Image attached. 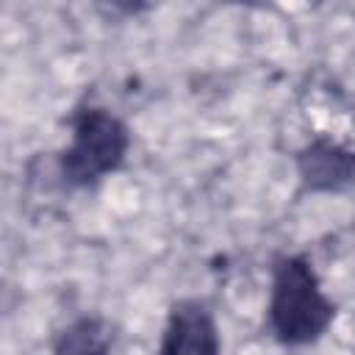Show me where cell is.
<instances>
[{
	"label": "cell",
	"mask_w": 355,
	"mask_h": 355,
	"mask_svg": "<svg viewBox=\"0 0 355 355\" xmlns=\"http://www.w3.org/2000/svg\"><path fill=\"white\" fill-rule=\"evenodd\" d=\"M269 316L277 338L286 344H308L324 333L333 319V305L322 294L308 261L286 258L277 263Z\"/></svg>",
	"instance_id": "1"
},
{
	"label": "cell",
	"mask_w": 355,
	"mask_h": 355,
	"mask_svg": "<svg viewBox=\"0 0 355 355\" xmlns=\"http://www.w3.org/2000/svg\"><path fill=\"white\" fill-rule=\"evenodd\" d=\"M300 169L308 186L313 189H333L347 183L355 175V155L333 141H313L300 155Z\"/></svg>",
	"instance_id": "4"
},
{
	"label": "cell",
	"mask_w": 355,
	"mask_h": 355,
	"mask_svg": "<svg viewBox=\"0 0 355 355\" xmlns=\"http://www.w3.org/2000/svg\"><path fill=\"white\" fill-rule=\"evenodd\" d=\"M219 338L216 324L205 305L200 302H178L169 313L161 355H216Z\"/></svg>",
	"instance_id": "3"
},
{
	"label": "cell",
	"mask_w": 355,
	"mask_h": 355,
	"mask_svg": "<svg viewBox=\"0 0 355 355\" xmlns=\"http://www.w3.org/2000/svg\"><path fill=\"white\" fill-rule=\"evenodd\" d=\"M111 347V330L103 319H78L69 324L53 355H108Z\"/></svg>",
	"instance_id": "5"
},
{
	"label": "cell",
	"mask_w": 355,
	"mask_h": 355,
	"mask_svg": "<svg viewBox=\"0 0 355 355\" xmlns=\"http://www.w3.org/2000/svg\"><path fill=\"white\" fill-rule=\"evenodd\" d=\"M125 150H128L125 125L103 108H89L75 119L72 144L64 153V175L80 186L94 183L97 178L119 166Z\"/></svg>",
	"instance_id": "2"
}]
</instances>
